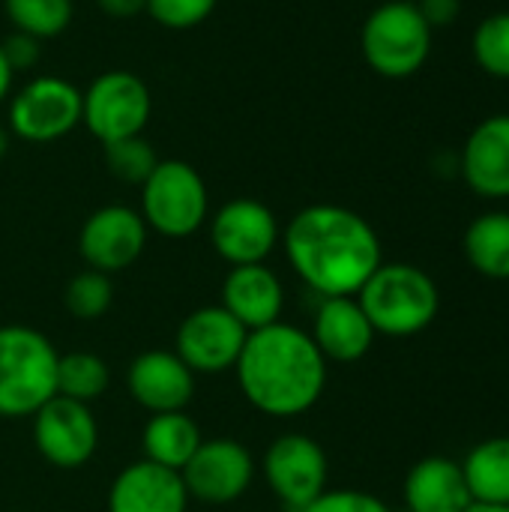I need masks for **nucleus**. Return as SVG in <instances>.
Instances as JSON below:
<instances>
[{
    "label": "nucleus",
    "mask_w": 509,
    "mask_h": 512,
    "mask_svg": "<svg viewBox=\"0 0 509 512\" xmlns=\"http://www.w3.org/2000/svg\"><path fill=\"white\" fill-rule=\"evenodd\" d=\"M282 249L300 282L324 297H357L384 264L375 228L339 204H309L282 228Z\"/></svg>",
    "instance_id": "1"
},
{
    "label": "nucleus",
    "mask_w": 509,
    "mask_h": 512,
    "mask_svg": "<svg viewBox=\"0 0 509 512\" xmlns=\"http://www.w3.org/2000/svg\"><path fill=\"white\" fill-rule=\"evenodd\" d=\"M234 375L255 411L273 420H291L321 402L327 360L306 330L276 321L246 336Z\"/></svg>",
    "instance_id": "2"
},
{
    "label": "nucleus",
    "mask_w": 509,
    "mask_h": 512,
    "mask_svg": "<svg viewBox=\"0 0 509 512\" xmlns=\"http://www.w3.org/2000/svg\"><path fill=\"white\" fill-rule=\"evenodd\" d=\"M357 303L375 333L408 339L438 318L441 294L426 270L414 264H381L357 291Z\"/></svg>",
    "instance_id": "3"
},
{
    "label": "nucleus",
    "mask_w": 509,
    "mask_h": 512,
    "mask_svg": "<svg viewBox=\"0 0 509 512\" xmlns=\"http://www.w3.org/2000/svg\"><path fill=\"white\" fill-rule=\"evenodd\" d=\"M57 348L24 324L0 327V417H33L57 396Z\"/></svg>",
    "instance_id": "4"
},
{
    "label": "nucleus",
    "mask_w": 509,
    "mask_h": 512,
    "mask_svg": "<svg viewBox=\"0 0 509 512\" xmlns=\"http://www.w3.org/2000/svg\"><path fill=\"white\" fill-rule=\"evenodd\" d=\"M435 30L426 24L414 0H387L369 12L360 30V51L381 78H411L432 54Z\"/></svg>",
    "instance_id": "5"
},
{
    "label": "nucleus",
    "mask_w": 509,
    "mask_h": 512,
    "mask_svg": "<svg viewBox=\"0 0 509 512\" xmlns=\"http://www.w3.org/2000/svg\"><path fill=\"white\" fill-rule=\"evenodd\" d=\"M138 213L147 228L162 237H192L210 216L204 177L183 159H159L153 174L141 183Z\"/></svg>",
    "instance_id": "6"
},
{
    "label": "nucleus",
    "mask_w": 509,
    "mask_h": 512,
    "mask_svg": "<svg viewBox=\"0 0 509 512\" xmlns=\"http://www.w3.org/2000/svg\"><path fill=\"white\" fill-rule=\"evenodd\" d=\"M150 111L153 102L147 84L126 69L102 72L87 90H81V123L96 141H102V147L141 135Z\"/></svg>",
    "instance_id": "7"
},
{
    "label": "nucleus",
    "mask_w": 509,
    "mask_h": 512,
    "mask_svg": "<svg viewBox=\"0 0 509 512\" xmlns=\"http://www.w3.org/2000/svg\"><path fill=\"white\" fill-rule=\"evenodd\" d=\"M261 471L282 512H306L315 498L327 492V453L303 432L279 435L264 450Z\"/></svg>",
    "instance_id": "8"
},
{
    "label": "nucleus",
    "mask_w": 509,
    "mask_h": 512,
    "mask_svg": "<svg viewBox=\"0 0 509 512\" xmlns=\"http://www.w3.org/2000/svg\"><path fill=\"white\" fill-rule=\"evenodd\" d=\"M81 123V90L60 75H36L9 99V129L33 144H51Z\"/></svg>",
    "instance_id": "9"
},
{
    "label": "nucleus",
    "mask_w": 509,
    "mask_h": 512,
    "mask_svg": "<svg viewBox=\"0 0 509 512\" xmlns=\"http://www.w3.org/2000/svg\"><path fill=\"white\" fill-rule=\"evenodd\" d=\"M282 240L276 213L255 198H234L210 219V243L228 267L267 264Z\"/></svg>",
    "instance_id": "10"
},
{
    "label": "nucleus",
    "mask_w": 509,
    "mask_h": 512,
    "mask_svg": "<svg viewBox=\"0 0 509 512\" xmlns=\"http://www.w3.org/2000/svg\"><path fill=\"white\" fill-rule=\"evenodd\" d=\"M33 441L48 465L78 471L99 450V423L90 405L54 396L33 414Z\"/></svg>",
    "instance_id": "11"
},
{
    "label": "nucleus",
    "mask_w": 509,
    "mask_h": 512,
    "mask_svg": "<svg viewBox=\"0 0 509 512\" xmlns=\"http://www.w3.org/2000/svg\"><path fill=\"white\" fill-rule=\"evenodd\" d=\"M246 336L249 333L243 330V324L222 306H201L180 321L174 354L195 372V378L222 375L234 372Z\"/></svg>",
    "instance_id": "12"
},
{
    "label": "nucleus",
    "mask_w": 509,
    "mask_h": 512,
    "mask_svg": "<svg viewBox=\"0 0 509 512\" xmlns=\"http://www.w3.org/2000/svg\"><path fill=\"white\" fill-rule=\"evenodd\" d=\"M180 477L189 498L219 507L249 492L255 480V459L234 438H204Z\"/></svg>",
    "instance_id": "13"
},
{
    "label": "nucleus",
    "mask_w": 509,
    "mask_h": 512,
    "mask_svg": "<svg viewBox=\"0 0 509 512\" xmlns=\"http://www.w3.org/2000/svg\"><path fill=\"white\" fill-rule=\"evenodd\" d=\"M147 222L138 210L126 204H108L87 216L78 234V252L87 270H99L105 276L132 267L147 246Z\"/></svg>",
    "instance_id": "14"
},
{
    "label": "nucleus",
    "mask_w": 509,
    "mask_h": 512,
    "mask_svg": "<svg viewBox=\"0 0 509 512\" xmlns=\"http://www.w3.org/2000/svg\"><path fill=\"white\" fill-rule=\"evenodd\" d=\"M129 396L150 414L186 411L195 399V372L174 351H144L129 363L126 372Z\"/></svg>",
    "instance_id": "15"
},
{
    "label": "nucleus",
    "mask_w": 509,
    "mask_h": 512,
    "mask_svg": "<svg viewBox=\"0 0 509 512\" xmlns=\"http://www.w3.org/2000/svg\"><path fill=\"white\" fill-rule=\"evenodd\" d=\"M189 501L180 471L147 459L126 465L108 489V512H186Z\"/></svg>",
    "instance_id": "16"
},
{
    "label": "nucleus",
    "mask_w": 509,
    "mask_h": 512,
    "mask_svg": "<svg viewBox=\"0 0 509 512\" xmlns=\"http://www.w3.org/2000/svg\"><path fill=\"white\" fill-rule=\"evenodd\" d=\"M228 315H234L246 333L264 330L282 321L285 309V285L267 264H243L231 267L222 282V303Z\"/></svg>",
    "instance_id": "17"
},
{
    "label": "nucleus",
    "mask_w": 509,
    "mask_h": 512,
    "mask_svg": "<svg viewBox=\"0 0 509 512\" xmlns=\"http://www.w3.org/2000/svg\"><path fill=\"white\" fill-rule=\"evenodd\" d=\"M459 168L477 195L509 198V114H492L471 129Z\"/></svg>",
    "instance_id": "18"
},
{
    "label": "nucleus",
    "mask_w": 509,
    "mask_h": 512,
    "mask_svg": "<svg viewBox=\"0 0 509 512\" xmlns=\"http://www.w3.org/2000/svg\"><path fill=\"white\" fill-rule=\"evenodd\" d=\"M309 336L327 363H357L372 351L378 333L357 297H324Z\"/></svg>",
    "instance_id": "19"
},
{
    "label": "nucleus",
    "mask_w": 509,
    "mask_h": 512,
    "mask_svg": "<svg viewBox=\"0 0 509 512\" xmlns=\"http://www.w3.org/2000/svg\"><path fill=\"white\" fill-rule=\"evenodd\" d=\"M471 489L462 462L447 456L420 459L405 477L408 512H465L471 507Z\"/></svg>",
    "instance_id": "20"
},
{
    "label": "nucleus",
    "mask_w": 509,
    "mask_h": 512,
    "mask_svg": "<svg viewBox=\"0 0 509 512\" xmlns=\"http://www.w3.org/2000/svg\"><path fill=\"white\" fill-rule=\"evenodd\" d=\"M204 435L186 411H168V414H150L144 432H141V450L144 459L153 465H162L168 471H183L186 462L201 447Z\"/></svg>",
    "instance_id": "21"
},
{
    "label": "nucleus",
    "mask_w": 509,
    "mask_h": 512,
    "mask_svg": "<svg viewBox=\"0 0 509 512\" xmlns=\"http://www.w3.org/2000/svg\"><path fill=\"white\" fill-rule=\"evenodd\" d=\"M471 501L509 507V438L480 441L462 462Z\"/></svg>",
    "instance_id": "22"
},
{
    "label": "nucleus",
    "mask_w": 509,
    "mask_h": 512,
    "mask_svg": "<svg viewBox=\"0 0 509 512\" xmlns=\"http://www.w3.org/2000/svg\"><path fill=\"white\" fill-rule=\"evenodd\" d=\"M468 264L495 282H509V213L495 210L477 216L462 240Z\"/></svg>",
    "instance_id": "23"
},
{
    "label": "nucleus",
    "mask_w": 509,
    "mask_h": 512,
    "mask_svg": "<svg viewBox=\"0 0 509 512\" xmlns=\"http://www.w3.org/2000/svg\"><path fill=\"white\" fill-rule=\"evenodd\" d=\"M111 369L99 354L90 351H72L60 354L57 360V396L90 405L108 393Z\"/></svg>",
    "instance_id": "24"
},
{
    "label": "nucleus",
    "mask_w": 509,
    "mask_h": 512,
    "mask_svg": "<svg viewBox=\"0 0 509 512\" xmlns=\"http://www.w3.org/2000/svg\"><path fill=\"white\" fill-rule=\"evenodd\" d=\"M3 9L18 33L54 39L72 21V0H3Z\"/></svg>",
    "instance_id": "25"
},
{
    "label": "nucleus",
    "mask_w": 509,
    "mask_h": 512,
    "mask_svg": "<svg viewBox=\"0 0 509 512\" xmlns=\"http://www.w3.org/2000/svg\"><path fill=\"white\" fill-rule=\"evenodd\" d=\"M111 303H114L111 276H105L99 270H84L66 282L63 306L78 321H99L111 309Z\"/></svg>",
    "instance_id": "26"
},
{
    "label": "nucleus",
    "mask_w": 509,
    "mask_h": 512,
    "mask_svg": "<svg viewBox=\"0 0 509 512\" xmlns=\"http://www.w3.org/2000/svg\"><path fill=\"white\" fill-rule=\"evenodd\" d=\"M474 60L477 66L492 75L509 81V12L486 15L474 30Z\"/></svg>",
    "instance_id": "27"
},
{
    "label": "nucleus",
    "mask_w": 509,
    "mask_h": 512,
    "mask_svg": "<svg viewBox=\"0 0 509 512\" xmlns=\"http://www.w3.org/2000/svg\"><path fill=\"white\" fill-rule=\"evenodd\" d=\"M105 159H108V168H111V174L117 180H126V183H135V186H141L153 174V168L159 165V156L144 141V135L105 144Z\"/></svg>",
    "instance_id": "28"
},
{
    "label": "nucleus",
    "mask_w": 509,
    "mask_h": 512,
    "mask_svg": "<svg viewBox=\"0 0 509 512\" xmlns=\"http://www.w3.org/2000/svg\"><path fill=\"white\" fill-rule=\"evenodd\" d=\"M219 0H147V12L159 27L192 30L213 15Z\"/></svg>",
    "instance_id": "29"
},
{
    "label": "nucleus",
    "mask_w": 509,
    "mask_h": 512,
    "mask_svg": "<svg viewBox=\"0 0 509 512\" xmlns=\"http://www.w3.org/2000/svg\"><path fill=\"white\" fill-rule=\"evenodd\" d=\"M306 512H393L381 498L363 492V489H327L321 498H315Z\"/></svg>",
    "instance_id": "30"
},
{
    "label": "nucleus",
    "mask_w": 509,
    "mask_h": 512,
    "mask_svg": "<svg viewBox=\"0 0 509 512\" xmlns=\"http://www.w3.org/2000/svg\"><path fill=\"white\" fill-rule=\"evenodd\" d=\"M0 48H3V57H6V63L12 66V72H21V69H33L36 63H39V39H33V36H27V33H9L3 42H0Z\"/></svg>",
    "instance_id": "31"
},
{
    "label": "nucleus",
    "mask_w": 509,
    "mask_h": 512,
    "mask_svg": "<svg viewBox=\"0 0 509 512\" xmlns=\"http://www.w3.org/2000/svg\"><path fill=\"white\" fill-rule=\"evenodd\" d=\"M414 3H417L420 15L426 18V24H429L432 30L450 27V24H456L459 15H462V0H414Z\"/></svg>",
    "instance_id": "32"
},
{
    "label": "nucleus",
    "mask_w": 509,
    "mask_h": 512,
    "mask_svg": "<svg viewBox=\"0 0 509 512\" xmlns=\"http://www.w3.org/2000/svg\"><path fill=\"white\" fill-rule=\"evenodd\" d=\"M96 6L111 18H135L138 12H144L147 0H96Z\"/></svg>",
    "instance_id": "33"
},
{
    "label": "nucleus",
    "mask_w": 509,
    "mask_h": 512,
    "mask_svg": "<svg viewBox=\"0 0 509 512\" xmlns=\"http://www.w3.org/2000/svg\"><path fill=\"white\" fill-rule=\"evenodd\" d=\"M12 78H15V72H12V66L6 63L3 48H0V102L9 99V93H12Z\"/></svg>",
    "instance_id": "34"
},
{
    "label": "nucleus",
    "mask_w": 509,
    "mask_h": 512,
    "mask_svg": "<svg viewBox=\"0 0 509 512\" xmlns=\"http://www.w3.org/2000/svg\"><path fill=\"white\" fill-rule=\"evenodd\" d=\"M465 512H509V507H495V504H471Z\"/></svg>",
    "instance_id": "35"
},
{
    "label": "nucleus",
    "mask_w": 509,
    "mask_h": 512,
    "mask_svg": "<svg viewBox=\"0 0 509 512\" xmlns=\"http://www.w3.org/2000/svg\"><path fill=\"white\" fill-rule=\"evenodd\" d=\"M6 150H9V135H6V129L0 126V159L6 156Z\"/></svg>",
    "instance_id": "36"
}]
</instances>
